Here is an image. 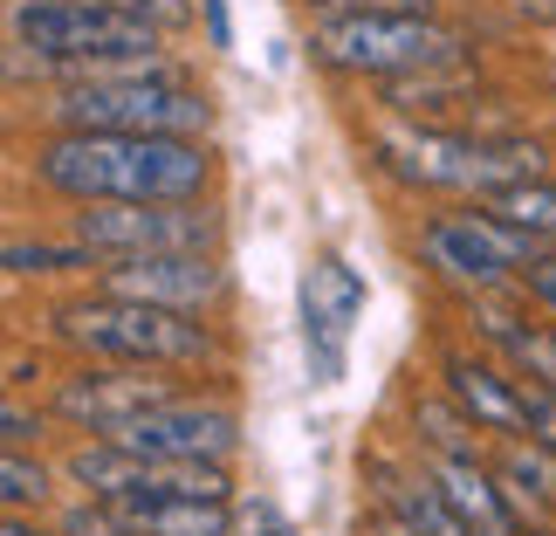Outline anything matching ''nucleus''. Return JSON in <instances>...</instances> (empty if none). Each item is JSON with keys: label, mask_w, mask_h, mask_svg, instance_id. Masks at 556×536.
<instances>
[{"label": "nucleus", "mask_w": 556, "mask_h": 536, "mask_svg": "<svg viewBox=\"0 0 556 536\" xmlns=\"http://www.w3.org/2000/svg\"><path fill=\"white\" fill-rule=\"evenodd\" d=\"M419 254H426L433 275H446V283H460V289H495L508 275H522L543 248L522 241L516 227H502L488 207H475V213H433V221L419 227Z\"/></svg>", "instance_id": "0eeeda50"}, {"label": "nucleus", "mask_w": 556, "mask_h": 536, "mask_svg": "<svg viewBox=\"0 0 556 536\" xmlns=\"http://www.w3.org/2000/svg\"><path fill=\"white\" fill-rule=\"evenodd\" d=\"M384 8H433V0H384Z\"/></svg>", "instance_id": "bb28decb"}, {"label": "nucleus", "mask_w": 556, "mask_h": 536, "mask_svg": "<svg viewBox=\"0 0 556 536\" xmlns=\"http://www.w3.org/2000/svg\"><path fill=\"white\" fill-rule=\"evenodd\" d=\"M295 303H303V351H309V372L330 385L337 372H344V345H351L357 310H365V283H357V269L344 262V254H316V262L303 269Z\"/></svg>", "instance_id": "f8f14e48"}, {"label": "nucleus", "mask_w": 556, "mask_h": 536, "mask_svg": "<svg viewBox=\"0 0 556 536\" xmlns=\"http://www.w3.org/2000/svg\"><path fill=\"white\" fill-rule=\"evenodd\" d=\"M220 262L213 248H159V254H117V262L97 269V289L111 296H138V303H159V310H200L220 296Z\"/></svg>", "instance_id": "9b49d317"}, {"label": "nucleus", "mask_w": 556, "mask_h": 536, "mask_svg": "<svg viewBox=\"0 0 556 536\" xmlns=\"http://www.w3.org/2000/svg\"><path fill=\"white\" fill-rule=\"evenodd\" d=\"M8 62L55 70L62 83H111V76H144L159 62V28L131 14L124 0H8Z\"/></svg>", "instance_id": "f03ea898"}, {"label": "nucleus", "mask_w": 556, "mask_h": 536, "mask_svg": "<svg viewBox=\"0 0 556 536\" xmlns=\"http://www.w3.org/2000/svg\"><path fill=\"white\" fill-rule=\"evenodd\" d=\"M502 227H516L522 241L536 248H556V179H529V186H508L495 200H481Z\"/></svg>", "instance_id": "a211bd4d"}, {"label": "nucleus", "mask_w": 556, "mask_h": 536, "mask_svg": "<svg viewBox=\"0 0 556 536\" xmlns=\"http://www.w3.org/2000/svg\"><path fill=\"white\" fill-rule=\"evenodd\" d=\"M0 536H41V529H28L21 516H8V529H0Z\"/></svg>", "instance_id": "a878e982"}, {"label": "nucleus", "mask_w": 556, "mask_h": 536, "mask_svg": "<svg viewBox=\"0 0 556 536\" xmlns=\"http://www.w3.org/2000/svg\"><path fill=\"white\" fill-rule=\"evenodd\" d=\"M378 165L399 186L426 192H475L495 200L508 186L543 179V145L508 132H446V124H392L378 132Z\"/></svg>", "instance_id": "7ed1b4c3"}, {"label": "nucleus", "mask_w": 556, "mask_h": 536, "mask_svg": "<svg viewBox=\"0 0 556 536\" xmlns=\"http://www.w3.org/2000/svg\"><path fill=\"white\" fill-rule=\"evenodd\" d=\"M0 434H8V447H28L41 434V413H28L21 399H8V413H0Z\"/></svg>", "instance_id": "5701e85b"}, {"label": "nucleus", "mask_w": 556, "mask_h": 536, "mask_svg": "<svg viewBox=\"0 0 556 536\" xmlns=\"http://www.w3.org/2000/svg\"><path fill=\"white\" fill-rule=\"evenodd\" d=\"M309 49L344 76H419V70H454L460 35L433 21L426 8H330L309 21Z\"/></svg>", "instance_id": "20e7f679"}, {"label": "nucleus", "mask_w": 556, "mask_h": 536, "mask_svg": "<svg viewBox=\"0 0 556 536\" xmlns=\"http://www.w3.org/2000/svg\"><path fill=\"white\" fill-rule=\"evenodd\" d=\"M0 496H8V516L49 502V475H41V461H28V447H8V461H0Z\"/></svg>", "instance_id": "aec40b11"}, {"label": "nucleus", "mask_w": 556, "mask_h": 536, "mask_svg": "<svg viewBox=\"0 0 556 536\" xmlns=\"http://www.w3.org/2000/svg\"><path fill=\"white\" fill-rule=\"evenodd\" d=\"M419 426L433 440V454H475V434H481L467 413H446L440 399H419Z\"/></svg>", "instance_id": "412c9836"}, {"label": "nucleus", "mask_w": 556, "mask_h": 536, "mask_svg": "<svg viewBox=\"0 0 556 536\" xmlns=\"http://www.w3.org/2000/svg\"><path fill=\"white\" fill-rule=\"evenodd\" d=\"M165 399H179V385L159 378L152 364H83L55 385V420H70L97 440H117L124 426L159 413Z\"/></svg>", "instance_id": "1a4fd4ad"}, {"label": "nucleus", "mask_w": 556, "mask_h": 536, "mask_svg": "<svg viewBox=\"0 0 556 536\" xmlns=\"http://www.w3.org/2000/svg\"><path fill=\"white\" fill-rule=\"evenodd\" d=\"M384 103H392L399 117H446V111H460V103H475V83H467L460 62L454 70H419V76L384 83Z\"/></svg>", "instance_id": "f3484780"}, {"label": "nucleus", "mask_w": 556, "mask_h": 536, "mask_svg": "<svg viewBox=\"0 0 556 536\" xmlns=\"http://www.w3.org/2000/svg\"><path fill=\"white\" fill-rule=\"evenodd\" d=\"M55 337L76 351H90L103 364H152V372H173V364H200L206 358V324H192L186 310H159L138 303V296H83V303L55 310Z\"/></svg>", "instance_id": "39448f33"}, {"label": "nucleus", "mask_w": 556, "mask_h": 536, "mask_svg": "<svg viewBox=\"0 0 556 536\" xmlns=\"http://www.w3.org/2000/svg\"><path fill=\"white\" fill-rule=\"evenodd\" d=\"M549 90H556V55H549Z\"/></svg>", "instance_id": "cd10ccee"}, {"label": "nucleus", "mask_w": 556, "mask_h": 536, "mask_svg": "<svg viewBox=\"0 0 556 536\" xmlns=\"http://www.w3.org/2000/svg\"><path fill=\"white\" fill-rule=\"evenodd\" d=\"M35 186L62 192L76 207L97 200H144V207H186L206 192V145L200 138H124V132H55L28 159Z\"/></svg>", "instance_id": "f257e3e1"}, {"label": "nucleus", "mask_w": 556, "mask_h": 536, "mask_svg": "<svg viewBox=\"0 0 556 536\" xmlns=\"http://www.w3.org/2000/svg\"><path fill=\"white\" fill-rule=\"evenodd\" d=\"M384 516H399L405 529H419V536H481L454 502L440 496V482H433V475H419V482H392V488H384Z\"/></svg>", "instance_id": "dca6fc26"}, {"label": "nucleus", "mask_w": 556, "mask_h": 536, "mask_svg": "<svg viewBox=\"0 0 556 536\" xmlns=\"http://www.w3.org/2000/svg\"><path fill=\"white\" fill-rule=\"evenodd\" d=\"M70 241H83L97 262H117V254H159V248H213V213L200 200H186V207L97 200V207L70 213Z\"/></svg>", "instance_id": "6e6552de"}, {"label": "nucleus", "mask_w": 556, "mask_h": 536, "mask_svg": "<svg viewBox=\"0 0 556 536\" xmlns=\"http://www.w3.org/2000/svg\"><path fill=\"white\" fill-rule=\"evenodd\" d=\"M124 447H138V454L152 461H200V468H227L233 447H241V420H233V406L220 399H165L159 413H144L138 426H124L117 434Z\"/></svg>", "instance_id": "9d476101"}, {"label": "nucleus", "mask_w": 556, "mask_h": 536, "mask_svg": "<svg viewBox=\"0 0 556 536\" xmlns=\"http://www.w3.org/2000/svg\"><path fill=\"white\" fill-rule=\"evenodd\" d=\"M378 536H419V529H405L399 516H378Z\"/></svg>", "instance_id": "393cba45"}, {"label": "nucleus", "mask_w": 556, "mask_h": 536, "mask_svg": "<svg viewBox=\"0 0 556 536\" xmlns=\"http://www.w3.org/2000/svg\"><path fill=\"white\" fill-rule=\"evenodd\" d=\"M426 475L440 482V496L454 502L481 536H529L516 502H508V488L495 482V461H481V454H426Z\"/></svg>", "instance_id": "4468645a"}, {"label": "nucleus", "mask_w": 556, "mask_h": 536, "mask_svg": "<svg viewBox=\"0 0 556 536\" xmlns=\"http://www.w3.org/2000/svg\"><path fill=\"white\" fill-rule=\"evenodd\" d=\"M522 289H529V296H536V303H543V310H556V248H543V254H536V262H529V269H522Z\"/></svg>", "instance_id": "4be33fe9"}, {"label": "nucleus", "mask_w": 556, "mask_h": 536, "mask_svg": "<svg viewBox=\"0 0 556 536\" xmlns=\"http://www.w3.org/2000/svg\"><path fill=\"white\" fill-rule=\"evenodd\" d=\"M446 378V406L467 413L481 434H502V440H529V413H522V372H495L488 358H467L454 351L440 364Z\"/></svg>", "instance_id": "ddd939ff"}, {"label": "nucleus", "mask_w": 556, "mask_h": 536, "mask_svg": "<svg viewBox=\"0 0 556 536\" xmlns=\"http://www.w3.org/2000/svg\"><path fill=\"white\" fill-rule=\"evenodd\" d=\"M55 269H103L83 241L70 248H49V241H8V275L21 283V275H55Z\"/></svg>", "instance_id": "6ab92c4d"}, {"label": "nucleus", "mask_w": 556, "mask_h": 536, "mask_svg": "<svg viewBox=\"0 0 556 536\" xmlns=\"http://www.w3.org/2000/svg\"><path fill=\"white\" fill-rule=\"evenodd\" d=\"M495 482L508 488L522 529L536 523V516H556V447H543V440H508L502 454H495Z\"/></svg>", "instance_id": "2eb2a0df"}, {"label": "nucleus", "mask_w": 556, "mask_h": 536, "mask_svg": "<svg viewBox=\"0 0 556 536\" xmlns=\"http://www.w3.org/2000/svg\"><path fill=\"white\" fill-rule=\"evenodd\" d=\"M508 14L529 21V28H556V0H508Z\"/></svg>", "instance_id": "b1692460"}, {"label": "nucleus", "mask_w": 556, "mask_h": 536, "mask_svg": "<svg viewBox=\"0 0 556 536\" xmlns=\"http://www.w3.org/2000/svg\"><path fill=\"white\" fill-rule=\"evenodd\" d=\"M55 132H124V138H200L206 97L186 90L173 70L111 76V83H62L49 103Z\"/></svg>", "instance_id": "423d86ee"}]
</instances>
